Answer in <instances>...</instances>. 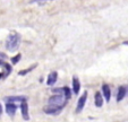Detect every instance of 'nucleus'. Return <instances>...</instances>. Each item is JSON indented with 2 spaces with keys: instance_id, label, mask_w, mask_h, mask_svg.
<instances>
[{
  "instance_id": "obj_11",
  "label": "nucleus",
  "mask_w": 128,
  "mask_h": 122,
  "mask_svg": "<svg viewBox=\"0 0 128 122\" xmlns=\"http://www.w3.org/2000/svg\"><path fill=\"white\" fill-rule=\"evenodd\" d=\"M16 110H17V106L15 105L14 103H7L6 104V112H7L8 115L14 117L15 113H16Z\"/></svg>"
},
{
  "instance_id": "obj_10",
  "label": "nucleus",
  "mask_w": 128,
  "mask_h": 122,
  "mask_svg": "<svg viewBox=\"0 0 128 122\" xmlns=\"http://www.w3.org/2000/svg\"><path fill=\"white\" fill-rule=\"evenodd\" d=\"M102 93H103V97L106 98V102H109L110 98H111V91H110L109 85L103 84V86H102Z\"/></svg>"
},
{
  "instance_id": "obj_12",
  "label": "nucleus",
  "mask_w": 128,
  "mask_h": 122,
  "mask_svg": "<svg viewBox=\"0 0 128 122\" xmlns=\"http://www.w3.org/2000/svg\"><path fill=\"white\" fill-rule=\"evenodd\" d=\"M25 100H26L25 96H8V97H6V101H7L8 103H14V102H20V103H23V102H25Z\"/></svg>"
},
{
  "instance_id": "obj_4",
  "label": "nucleus",
  "mask_w": 128,
  "mask_h": 122,
  "mask_svg": "<svg viewBox=\"0 0 128 122\" xmlns=\"http://www.w3.org/2000/svg\"><path fill=\"white\" fill-rule=\"evenodd\" d=\"M86 100H87V92H84L83 95L78 98V102H77V109H76V112L80 113V111L84 109L85 103H86Z\"/></svg>"
},
{
  "instance_id": "obj_14",
  "label": "nucleus",
  "mask_w": 128,
  "mask_h": 122,
  "mask_svg": "<svg viewBox=\"0 0 128 122\" xmlns=\"http://www.w3.org/2000/svg\"><path fill=\"white\" fill-rule=\"evenodd\" d=\"M20 58H22V55H20V53H18V54H16L15 57L12 58V65H16V63L20 60Z\"/></svg>"
},
{
  "instance_id": "obj_1",
  "label": "nucleus",
  "mask_w": 128,
  "mask_h": 122,
  "mask_svg": "<svg viewBox=\"0 0 128 122\" xmlns=\"http://www.w3.org/2000/svg\"><path fill=\"white\" fill-rule=\"evenodd\" d=\"M20 43V36L16 33H12L8 35L6 40V49L8 51H16Z\"/></svg>"
},
{
  "instance_id": "obj_6",
  "label": "nucleus",
  "mask_w": 128,
  "mask_h": 122,
  "mask_svg": "<svg viewBox=\"0 0 128 122\" xmlns=\"http://www.w3.org/2000/svg\"><path fill=\"white\" fill-rule=\"evenodd\" d=\"M57 79H58V74H57V71L50 72V74L48 75V78H46V85H49V86L54 85V83L57 81Z\"/></svg>"
},
{
  "instance_id": "obj_13",
  "label": "nucleus",
  "mask_w": 128,
  "mask_h": 122,
  "mask_svg": "<svg viewBox=\"0 0 128 122\" xmlns=\"http://www.w3.org/2000/svg\"><path fill=\"white\" fill-rule=\"evenodd\" d=\"M94 103L96 108H102L103 105V96L100 92H96L95 93V98H94Z\"/></svg>"
},
{
  "instance_id": "obj_15",
  "label": "nucleus",
  "mask_w": 128,
  "mask_h": 122,
  "mask_svg": "<svg viewBox=\"0 0 128 122\" xmlns=\"http://www.w3.org/2000/svg\"><path fill=\"white\" fill-rule=\"evenodd\" d=\"M34 68H35V66H32V67H30V68H28V69H25V70H22V71H20V76H24V75H26V74H27V72H30V71H31V70H33V69H34Z\"/></svg>"
},
{
  "instance_id": "obj_2",
  "label": "nucleus",
  "mask_w": 128,
  "mask_h": 122,
  "mask_svg": "<svg viewBox=\"0 0 128 122\" xmlns=\"http://www.w3.org/2000/svg\"><path fill=\"white\" fill-rule=\"evenodd\" d=\"M67 98L61 95H53L48 100V104L50 106H57V108H64L66 105Z\"/></svg>"
},
{
  "instance_id": "obj_8",
  "label": "nucleus",
  "mask_w": 128,
  "mask_h": 122,
  "mask_svg": "<svg viewBox=\"0 0 128 122\" xmlns=\"http://www.w3.org/2000/svg\"><path fill=\"white\" fill-rule=\"evenodd\" d=\"M72 93L77 95L80 91V80H78L77 77H72Z\"/></svg>"
},
{
  "instance_id": "obj_5",
  "label": "nucleus",
  "mask_w": 128,
  "mask_h": 122,
  "mask_svg": "<svg viewBox=\"0 0 128 122\" xmlns=\"http://www.w3.org/2000/svg\"><path fill=\"white\" fill-rule=\"evenodd\" d=\"M62 108H57V106H46V108L43 109V111L46 113V114H51V115H57L61 112Z\"/></svg>"
},
{
  "instance_id": "obj_7",
  "label": "nucleus",
  "mask_w": 128,
  "mask_h": 122,
  "mask_svg": "<svg viewBox=\"0 0 128 122\" xmlns=\"http://www.w3.org/2000/svg\"><path fill=\"white\" fill-rule=\"evenodd\" d=\"M20 111H22V117L24 120H30V113H28V105L26 102L20 103Z\"/></svg>"
},
{
  "instance_id": "obj_3",
  "label": "nucleus",
  "mask_w": 128,
  "mask_h": 122,
  "mask_svg": "<svg viewBox=\"0 0 128 122\" xmlns=\"http://www.w3.org/2000/svg\"><path fill=\"white\" fill-rule=\"evenodd\" d=\"M53 94L54 95H61V96H65L66 98H70V95H72V92L68 87H64V88H54L52 89Z\"/></svg>"
},
{
  "instance_id": "obj_17",
  "label": "nucleus",
  "mask_w": 128,
  "mask_h": 122,
  "mask_svg": "<svg viewBox=\"0 0 128 122\" xmlns=\"http://www.w3.org/2000/svg\"><path fill=\"white\" fill-rule=\"evenodd\" d=\"M2 114V106H1V104H0V115Z\"/></svg>"
},
{
  "instance_id": "obj_9",
  "label": "nucleus",
  "mask_w": 128,
  "mask_h": 122,
  "mask_svg": "<svg viewBox=\"0 0 128 122\" xmlns=\"http://www.w3.org/2000/svg\"><path fill=\"white\" fill-rule=\"evenodd\" d=\"M127 95V88L125 86H120L118 88V93H117V102H121Z\"/></svg>"
},
{
  "instance_id": "obj_16",
  "label": "nucleus",
  "mask_w": 128,
  "mask_h": 122,
  "mask_svg": "<svg viewBox=\"0 0 128 122\" xmlns=\"http://www.w3.org/2000/svg\"><path fill=\"white\" fill-rule=\"evenodd\" d=\"M4 59H7V55H6L5 53L0 52V60H4Z\"/></svg>"
}]
</instances>
